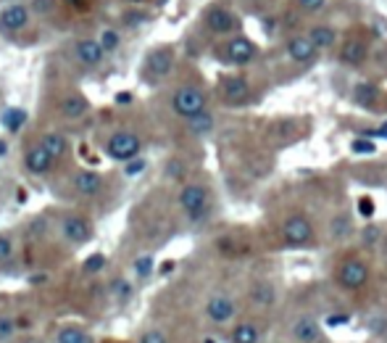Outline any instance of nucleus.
<instances>
[{
	"label": "nucleus",
	"instance_id": "a19ab883",
	"mask_svg": "<svg viewBox=\"0 0 387 343\" xmlns=\"http://www.w3.org/2000/svg\"><path fill=\"white\" fill-rule=\"evenodd\" d=\"M124 21H127V24H142V21H145V16H142V14H127V16H124Z\"/></svg>",
	"mask_w": 387,
	"mask_h": 343
},
{
	"label": "nucleus",
	"instance_id": "b1692460",
	"mask_svg": "<svg viewBox=\"0 0 387 343\" xmlns=\"http://www.w3.org/2000/svg\"><path fill=\"white\" fill-rule=\"evenodd\" d=\"M258 338H261V333L253 322H240L232 330V343H258Z\"/></svg>",
	"mask_w": 387,
	"mask_h": 343
},
{
	"label": "nucleus",
	"instance_id": "79ce46f5",
	"mask_svg": "<svg viewBox=\"0 0 387 343\" xmlns=\"http://www.w3.org/2000/svg\"><path fill=\"white\" fill-rule=\"evenodd\" d=\"M129 101H132V95H129V93H118V95H116V103H118V106H127Z\"/></svg>",
	"mask_w": 387,
	"mask_h": 343
},
{
	"label": "nucleus",
	"instance_id": "5701e85b",
	"mask_svg": "<svg viewBox=\"0 0 387 343\" xmlns=\"http://www.w3.org/2000/svg\"><path fill=\"white\" fill-rule=\"evenodd\" d=\"M98 45L103 48L105 56L116 53L118 45H121V34H118V29H114V27H103L101 34H98Z\"/></svg>",
	"mask_w": 387,
	"mask_h": 343
},
{
	"label": "nucleus",
	"instance_id": "f03ea898",
	"mask_svg": "<svg viewBox=\"0 0 387 343\" xmlns=\"http://www.w3.org/2000/svg\"><path fill=\"white\" fill-rule=\"evenodd\" d=\"M171 108H174L179 117L192 119V117H198V114L205 111V93H203L201 87H192V85L179 87V90L171 95Z\"/></svg>",
	"mask_w": 387,
	"mask_h": 343
},
{
	"label": "nucleus",
	"instance_id": "c85d7f7f",
	"mask_svg": "<svg viewBox=\"0 0 387 343\" xmlns=\"http://www.w3.org/2000/svg\"><path fill=\"white\" fill-rule=\"evenodd\" d=\"M105 267H108V259L103 257V254H92V257L84 259V264H82V270L87 274H101Z\"/></svg>",
	"mask_w": 387,
	"mask_h": 343
},
{
	"label": "nucleus",
	"instance_id": "37998d69",
	"mask_svg": "<svg viewBox=\"0 0 387 343\" xmlns=\"http://www.w3.org/2000/svg\"><path fill=\"white\" fill-rule=\"evenodd\" d=\"M377 235H379L377 227H366V235H364V238H366V243H371V240H377Z\"/></svg>",
	"mask_w": 387,
	"mask_h": 343
},
{
	"label": "nucleus",
	"instance_id": "8fccbe9b",
	"mask_svg": "<svg viewBox=\"0 0 387 343\" xmlns=\"http://www.w3.org/2000/svg\"><path fill=\"white\" fill-rule=\"evenodd\" d=\"M205 343H214V341H205Z\"/></svg>",
	"mask_w": 387,
	"mask_h": 343
},
{
	"label": "nucleus",
	"instance_id": "a18cd8bd",
	"mask_svg": "<svg viewBox=\"0 0 387 343\" xmlns=\"http://www.w3.org/2000/svg\"><path fill=\"white\" fill-rule=\"evenodd\" d=\"M127 3H132V5H142V3H148V0H127Z\"/></svg>",
	"mask_w": 387,
	"mask_h": 343
},
{
	"label": "nucleus",
	"instance_id": "393cba45",
	"mask_svg": "<svg viewBox=\"0 0 387 343\" xmlns=\"http://www.w3.org/2000/svg\"><path fill=\"white\" fill-rule=\"evenodd\" d=\"M187 121H190L187 127H190V132H192V135H205V132H211V130H214V117H211V114H205V111L198 114V117H192V119H187Z\"/></svg>",
	"mask_w": 387,
	"mask_h": 343
},
{
	"label": "nucleus",
	"instance_id": "c9c22d12",
	"mask_svg": "<svg viewBox=\"0 0 387 343\" xmlns=\"http://www.w3.org/2000/svg\"><path fill=\"white\" fill-rule=\"evenodd\" d=\"M61 3L68 5V8H74V11H87L92 5V0H61Z\"/></svg>",
	"mask_w": 387,
	"mask_h": 343
},
{
	"label": "nucleus",
	"instance_id": "7ed1b4c3",
	"mask_svg": "<svg viewBox=\"0 0 387 343\" xmlns=\"http://www.w3.org/2000/svg\"><path fill=\"white\" fill-rule=\"evenodd\" d=\"M174 69V51L171 48H155L148 53L145 64H142V80L148 85H158L161 80H166Z\"/></svg>",
	"mask_w": 387,
	"mask_h": 343
},
{
	"label": "nucleus",
	"instance_id": "f8f14e48",
	"mask_svg": "<svg viewBox=\"0 0 387 343\" xmlns=\"http://www.w3.org/2000/svg\"><path fill=\"white\" fill-rule=\"evenodd\" d=\"M311 222L301 217V214H295V217H290L285 224H282V238L290 243V246H303L311 240Z\"/></svg>",
	"mask_w": 387,
	"mask_h": 343
},
{
	"label": "nucleus",
	"instance_id": "a878e982",
	"mask_svg": "<svg viewBox=\"0 0 387 343\" xmlns=\"http://www.w3.org/2000/svg\"><path fill=\"white\" fill-rule=\"evenodd\" d=\"M308 40H311V43L316 45V51H321V48H329V45H332V40H335V32H332L329 27H316V29H311Z\"/></svg>",
	"mask_w": 387,
	"mask_h": 343
},
{
	"label": "nucleus",
	"instance_id": "412c9836",
	"mask_svg": "<svg viewBox=\"0 0 387 343\" xmlns=\"http://www.w3.org/2000/svg\"><path fill=\"white\" fill-rule=\"evenodd\" d=\"M0 124H3V130H8V132H18V130L27 124V111L18 108V106H8V108H3V114H0Z\"/></svg>",
	"mask_w": 387,
	"mask_h": 343
},
{
	"label": "nucleus",
	"instance_id": "9d476101",
	"mask_svg": "<svg viewBox=\"0 0 387 343\" xmlns=\"http://www.w3.org/2000/svg\"><path fill=\"white\" fill-rule=\"evenodd\" d=\"M74 58H77L84 69H98L103 67V61H105V53H103V48L98 45V40L82 37V40H77V45H74Z\"/></svg>",
	"mask_w": 387,
	"mask_h": 343
},
{
	"label": "nucleus",
	"instance_id": "2eb2a0df",
	"mask_svg": "<svg viewBox=\"0 0 387 343\" xmlns=\"http://www.w3.org/2000/svg\"><path fill=\"white\" fill-rule=\"evenodd\" d=\"M248 80L245 77H227L221 80V98L229 103V106H240V103L248 98Z\"/></svg>",
	"mask_w": 387,
	"mask_h": 343
},
{
	"label": "nucleus",
	"instance_id": "f257e3e1",
	"mask_svg": "<svg viewBox=\"0 0 387 343\" xmlns=\"http://www.w3.org/2000/svg\"><path fill=\"white\" fill-rule=\"evenodd\" d=\"M103 151H105L108 158L127 164V161H132V158L140 156V151H142V140H140L135 132H129V130H118V132H114V135L105 140Z\"/></svg>",
	"mask_w": 387,
	"mask_h": 343
},
{
	"label": "nucleus",
	"instance_id": "2f4dec72",
	"mask_svg": "<svg viewBox=\"0 0 387 343\" xmlns=\"http://www.w3.org/2000/svg\"><path fill=\"white\" fill-rule=\"evenodd\" d=\"M153 272V257H140L135 261V274L140 280H145V277H151Z\"/></svg>",
	"mask_w": 387,
	"mask_h": 343
},
{
	"label": "nucleus",
	"instance_id": "423d86ee",
	"mask_svg": "<svg viewBox=\"0 0 387 343\" xmlns=\"http://www.w3.org/2000/svg\"><path fill=\"white\" fill-rule=\"evenodd\" d=\"M61 235L71 246H84L87 240H92V222L84 220L82 214H64L61 217Z\"/></svg>",
	"mask_w": 387,
	"mask_h": 343
},
{
	"label": "nucleus",
	"instance_id": "bb28decb",
	"mask_svg": "<svg viewBox=\"0 0 387 343\" xmlns=\"http://www.w3.org/2000/svg\"><path fill=\"white\" fill-rule=\"evenodd\" d=\"M16 320H14V314H5V311H0V343L11 341L14 335H16Z\"/></svg>",
	"mask_w": 387,
	"mask_h": 343
},
{
	"label": "nucleus",
	"instance_id": "1a4fd4ad",
	"mask_svg": "<svg viewBox=\"0 0 387 343\" xmlns=\"http://www.w3.org/2000/svg\"><path fill=\"white\" fill-rule=\"evenodd\" d=\"M53 167H55L53 156L48 154L40 143H32V145L27 148V154H24V169L29 172L32 177H42V174H48Z\"/></svg>",
	"mask_w": 387,
	"mask_h": 343
},
{
	"label": "nucleus",
	"instance_id": "49530a36",
	"mask_svg": "<svg viewBox=\"0 0 387 343\" xmlns=\"http://www.w3.org/2000/svg\"><path fill=\"white\" fill-rule=\"evenodd\" d=\"M377 135H382V137H387V127H382V130H377Z\"/></svg>",
	"mask_w": 387,
	"mask_h": 343
},
{
	"label": "nucleus",
	"instance_id": "6e6552de",
	"mask_svg": "<svg viewBox=\"0 0 387 343\" xmlns=\"http://www.w3.org/2000/svg\"><path fill=\"white\" fill-rule=\"evenodd\" d=\"M235 314H237L235 298H232V296H227V293H216V296H211V298H208V304H205V317H208L211 322H216V325H227Z\"/></svg>",
	"mask_w": 387,
	"mask_h": 343
},
{
	"label": "nucleus",
	"instance_id": "473e14b6",
	"mask_svg": "<svg viewBox=\"0 0 387 343\" xmlns=\"http://www.w3.org/2000/svg\"><path fill=\"white\" fill-rule=\"evenodd\" d=\"M140 343H168V338H166V333H164V330L151 327V330H145V333L140 335Z\"/></svg>",
	"mask_w": 387,
	"mask_h": 343
},
{
	"label": "nucleus",
	"instance_id": "4468645a",
	"mask_svg": "<svg viewBox=\"0 0 387 343\" xmlns=\"http://www.w3.org/2000/svg\"><path fill=\"white\" fill-rule=\"evenodd\" d=\"M205 27L211 29L214 34H227V32H232L237 27V19L227 11V8H221V5H214V8H208L205 11Z\"/></svg>",
	"mask_w": 387,
	"mask_h": 343
},
{
	"label": "nucleus",
	"instance_id": "f704fd0d",
	"mask_svg": "<svg viewBox=\"0 0 387 343\" xmlns=\"http://www.w3.org/2000/svg\"><path fill=\"white\" fill-rule=\"evenodd\" d=\"M353 151L355 154H374V143L371 140H355Z\"/></svg>",
	"mask_w": 387,
	"mask_h": 343
},
{
	"label": "nucleus",
	"instance_id": "ea45409f",
	"mask_svg": "<svg viewBox=\"0 0 387 343\" xmlns=\"http://www.w3.org/2000/svg\"><path fill=\"white\" fill-rule=\"evenodd\" d=\"M301 5H303V8H308V11H316V8H321V5H324V0H301Z\"/></svg>",
	"mask_w": 387,
	"mask_h": 343
},
{
	"label": "nucleus",
	"instance_id": "7c9ffc66",
	"mask_svg": "<svg viewBox=\"0 0 387 343\" xmlns=\"http://www.w3.org/2000/svg\"><path fill=\"white\" fill-rule=\"evenodd\" d=\"M11 259H14V240H11V235L0 233V267L8 264Z\"/></svg>",
	"mask_w": 387,
	"mask_h": 343
},
{
	"label": "nucleus",
	"instance_id": "de8ad7c7",
	"mask_svg": "<svg viewBox=\"0 0 387 343\" xmlns=\"http://www.w3.org/2000/svg\"><path fill=\"white\" fill-rule=\"evenodd\" d=\"M21 343H40L37 338H27V341H21Z\"/></svg>",
	"mask_w": 387,
	"mask_h": 343
},
{
	"label": "nucleus",
	"instance_id": "6ab92c4d",
	"mask_svg": "<svg viewBox=\"0 0 387 343\" xmlns=\"http://www.w3.org/2000/svg\"><path fill=\"white\" fill-rule=\"evenodd\" d=\"M287 53H290V58H292V61L305 64V61H311V58H314L319 51H316V45H314L308 37H295V40H290Z\"/></svg>",
	"mask_w": 387,
	"mask_h": 343
},
{
	"label": "nucleus",
	"instance_id": "72a5a7b5",
	"mask_svg": "<svg viewBox=\"0 0 387 343\" xmlns=\"http://www.w3.org/2000/svg\"><path fill=\"white\" fill-rule=\"evenodd\" d=\"M145 167H148V161L137 156V158H132V161H127L124 174H127V177H137V174H142V172H145Z\"/></svg>",
	"mask_w": 387,
	"mask_h": 343
},
{
	"label": "nucleus",
	"instance_id": "39448f33",
	"mask_svg": "<svg viewBox=\"0 0 387 343\" xmlns=\"http://www.w3.org/2000/svg\"><path fill=\"white\" fill-rule=\"evenodd\" d=\"M29 21H32V8L27 3H8L0 11V32L16 34L24 27H29Z\"/></svg>",
	"mask_w": 387,
	"mask_h": 343
},
{
	"label": "nucleus",
	"instance_id": "cd10ccee",
	"mask_svg": "<svg viewBox=\"0 0 387 343\" xmlns=\"http://www.w3.org/2000/svg\"><path fill=\"white\" fill-rule=\"evenodd\" d=\"M111 293L116 296L118 301H129V298H132V293H135V288H132V283H129V280L118 277V280L111 283Z\"/></svg>",
	"mask_w": 387,
	"mask_h": 343
},
{
	"label": "nucleus",
	"instance_id": "dca6fc26",
	"mask_svg": "<svg viewBox=\"0 0 387 343\" xmlns=\"http://www.w3.org/2000/svg\"><path fill=\"white\" fill-rule=\"evenodd\" d=\"M292 338L298 343H319L321 341V325L314 317H298L292 325Z\"/></svg>",
	"mask_w": 387,
	"mask_h": 343
},
{
	"label": "nucleus",
	"instance_id": "a211bd4d",
	"mask_svg": "<svg viewBox=\"0 0 387 343\" xmlns=\"http://www.w3.org/2000/svg\"><path fill=\"white\" fill-rule=\"evenodd\" d=\"M40 145L53 156V161H61V158L68 154V148H71L68 137L61 135V132H45L42 140H40Z\"/></svg>",
	"mask_w": 387,
	"mask_h": 343
},
{
	"label": "nucleus",
	"instance_id": "4c0bfd02",
	"mask_svg": "<svg viewBox=\"0 0 387 343\" xmlns=\"http://www.w3.org/2000/svg\"><path fill=\"white\" fill-rule=\"evenodd\" d=\"M361 214H364V217H371V214H374V204H371L369 198H361Z\"/></svg>",
	"mask_w": 387,
	"mask_h": 343
},
{
	"label": "nucleus",
	"instance_id": "09e8293b",
	"mask_svg": "<svg viewBox=\"0 0 387 343\" xmlns=\"http://www.w3.org/2000/svg\"><path fill=\"white\" fill-rule=\"evenodd\" d=\"M5 3H21V0H5Z\"/></svg>",
	"mask_w": 387,
	"mask_h": 343
},
{
	"label": "nucleus",
	"instance_id": "c03bdc74",
	"mask_svg": "<svg viewBox=\"0 0 387 343\" xmlns=\"http://www.w3.org/2000/svg\"><path fill=\"white\" fill-rule=\"evenodd\" d=\"M5 151H8V143H3V140H0V154H5Z\"/></svg>",
	"mask_w": 387,
	"mask_h": 343
},
{
	"label": "nucleus",
	"instance_id": "4be33fe9",
	"mask_svg": "<svg viewBox=\"0 0 387 343\" xmlns=\"http://www.w3.org/2000/svg\"><path fill=\"white\" fill-rule=\"evenodd\" d=\"M55 343H92L90 333L79 325H64L55 333Z\"/></svg>",
	"mask_w": 387,
	"mask_h": 343
},
{
	"label": "nucleus",
	"instance_id": "e433bc0d",
	"mask_svg": "<svg viewBox=\"0 0 387 343\" xmlns=\"http://www.w3.org/2000/svg\"><path fill=\"white\" fill-rule=\"evenodd\" d=\"M332 227H335V235H345L351 224H348V220H345V217H340V220H335V224H332Z\"/></svg>",
	"mask_w": 387,
	"mask_h": 343
},
{
	"label": "nucleus",
	"instance_id": "9b49d317",
	"mask_svg": "<svg viewBox=\"0 0 387 343\" xmlns=\"http://www.w3.org/2000/svg\"><path fill=\"white\" fill-rule=\"evenodd\" d=\"M71 188L77 190V196H82V198H95V196L103 193V177L92 169H82L74 174Z\"/></svg>",
	"mask_w": 387,
	"mask_h": 343
},
{
	"label": "nucleus",
	"instance_id": "58836bf2",
	"mask_svg": "<svg viewBox=\"0 0 387 343\" xmlns=\"http://www.w3.org/2000/svg\"><path fill=\"white\" fill-rule=\"evenodd\" d=\"M29 8H37V11H51L53 0H34V5H29Z\"/></svg>",
	"mask_w": 387,
	"mask_h": 343
},
{
	"label": "nucleus",
	"instance_id": "ddd939ff",
	"mask_svg": "<svg viewBox=\"0 0 387 343\" xmlns=\"http://www.w3.org/2000/svg\"><path fill=\"white\" fill-rule=\"evenodd\" d=\"M253 56H255V45H253V40L242 37V34L227 40V45H224V58L229 64H248Z\"/></svg>",
	"mask_w": 387,
	"mask_h": 343
},
{
	"label": "nucleus",
	"instance_id": "0eeeda50",
	"mask_svg": "<svg viewBox=\"0 0 387 343\" xmlns=\"http://www.w3.org/2000/svg\"><path fill=\"white\" fill-rule=\"evenodd\" d=\"M179 206L185 209L190 220H198V217H203V211L208 206V190L198 185V182H190V185L179 190Z\"/></svg>",
	"mask_w": 387,
	"mask_h": 343
},
{
	"label": "nucleus",
	"instance_id": "20e7f679",
	"mask_svg": "<svg viewBox=\"0 0 387 343\" xmlns=\"http://www.w3.org/2000/svg\"><path fill=\"white\" fill-rule=\"evenodd\" d=\"M337 280L342 288L348 291H361L366 283H369V267L361 261V259H345L340 267H337Z\"/></svg>",
	"mask_w": 387,
	"mask_h": 343
},
{
	"label": "nucleus",
	"instance_id": "c756f323",
	"mask_svg": "<svg viewBox=\"0 0 387 343\" xmlns=\"http://www.w3.org/2000/svg\"><path fill=\"white\" fill-rule=\"evenodd\" d=\"M253 301H255V304H261V307L271 304V301H274V288L266 285V283L255 285V288H253Z\"/></svg>",
	"mask_w": 387,
	"mask_h": 343
},
{
	"label": "nucleus",
	"instance_id": "f3484780",
	"mask_svg": "<svg viewBox=\"0 0 387 343\" xmlns=\"http://www.w3.org/2000/svg\"><path fill=\"white\" fill-rule=\"evenodd\" d=\"M58 111L66 119H82L84 114L90 111V101L84 98L82 93H68L66 98H61V103H58Z\"/></svg>",
	"mask_w": 387,
	"mask_h": 343
},
{
	"label": "nucleus",
	"instance_id": "aec40b11",
	"mask_svg": "<svg viewBox=\"0 0 387 343\" xmlns=\"http://www.w3.org/2000/svg\"><path fill=\"white\" fill-rule=\"evenodd\" d=\"M340 58H342V64H348V67H358V64L366 61V45H364L361 40H348V43L342 45V51H340Z\"/></svg>",
	"mask_w": 387,
	"mask_h": 343
}]
</instances>
